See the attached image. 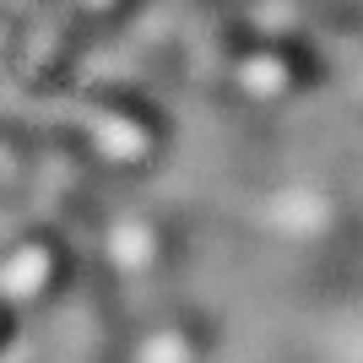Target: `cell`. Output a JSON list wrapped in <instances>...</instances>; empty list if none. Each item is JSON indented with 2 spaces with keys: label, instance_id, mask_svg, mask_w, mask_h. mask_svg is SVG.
<instances>
[{
  "label": "cell",
  "instance_id": "1",
  "mask_svg": "<svg viewBox=\"0 0 363 363\" xmlns=\"http://www.w3.org/2000/svg\"><path fill=\"white\" fill-rule=\"evenodd\" d=\"M60 272H65L60 244L49 239V233H22L16 244L0 250V298L22 315V309H33V303H44L49 293H55V277Z\"/></svg>",
  "mask_w": 363,
  "mask_h": 363
},
{
  "label": "cell",
  "instance_id": "2",
  "mask_svg": "<svg viewBox=\"0 0 363 363\" xmlns=\"http://www.w3.org/2000/svg\"><path fill=\"white\" fill-rule=\"evenodd\" d=\"M16 320H22V315H16L11 303L0 298V347H6V342H11V331H16Z\"/></svg>",
  "mask_w": 363,
  "mask_h": 363
}]
</instances>
